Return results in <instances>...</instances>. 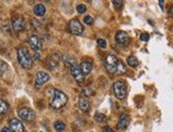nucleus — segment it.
<instances>
[{
  "label": "nucleus",
  "mask_w": 173,
  "mask_h": 132,
  "mask_svg": "<svg viewBox=\"0 0 173 132\" xmlns=\"http://www.w3.org/2000/svg\"><path fill=\"white\" fill-rule=\"evenodd\" d=\"M94 119H96L97 122H99V123H104V122H106V120H107V117L105 116L103 113H99V112L96 113V115H94Z\"/></svg>",
  "instance_id": "obj_20"
},
{
  "label": "nucleus",
  "mask_w": 173,
  "mask_h": 132,
  "mask_svg": "<svg viewBox=\"0 0 173 132\" xmlns=\"http://www.w3.org/2000/svg\"><path fill=\"white\" fill-rule=\"evenodd\" d=\"M33 13L35 14L36 16H38V17H41V16L45 15L46 8L43 6V4H36V6H34V9H33Z\"/></svg>",
  "instance_id": "obj_16"
},
{
  "label": "nucleus",
  "mask_w": 173,
  "mask_h": 132,
  "mask_svg": "<svg viewBox=\"0 0 173 132\" xmlns=\"http://www.w3.org/2000/svg\"><path fill=\"white\" fill-rule=\"evenodd\" d=\"M67 101H68V97L65 93L59 90H53L50 97V105L54 109H61L65 107Z\"/></svg>",
  "instance_id": "obj_2"
},
{
  "label": "nucleus",
  "mask_w": 173,
  "mask_h": 132,
  "mask_svg": "<svg viewBox=\"0 0 173 132\" xmlns=\"http://www.w3.org/2000/svg\"><path fill=\"white\" fill-rule=\"evenodd\" d=\"M80 69L84 75H88L91 72V70H93V64L90 61H88V60H83L80 64Z\"/></svg>",
  "instance_id": "obj_14"
},
{
  "label": "nucleus",
  "mask_w": 173,
  "mask_h": 132,
  "mask_svg": "<svg viewBox=\"0 0 173 132\" xmlns=\"http://www.w3.org/2000/svg\"><path fill=\"white\" fill-rule=\"evenodd\" d=\"M79 108L83 111V112H87V111H89L90 104H89L88 99L85 98V97H80L79 98Z\"/></svg>",
  "instance_id": "obj_15"
},
{
  "label": "nucleus",
  "mask_w": 173,
  "mask_h": 132,
  "mask_svg": "<svg viewBox=\"0 0 173 132\" xmlns=\"http://www.w3.org/2000/svg\"><path fill=\"white\" fill-rule=\"evenodd\" d=\"M140 38H141V40H144V41H148L150 38V35L148 33H142L141 36H140Z\"/></svg>",
  "instance_id": "obj_26"
},
{
  "label": "nucleus",
  "mask_w": 173,
  "mask_h": 132,
  "mask_svg": "<svg viewBox=\"0 0 173 132\" xmlns=\"http://www.w3.org/2000/svg\"><path fill=\"white\" fill-rule=\"evenodd\" d=\"M97 43H98L99 47L102 48V49H104L106 47V41H105L104 39H98V40H97Z\"/></svg>",
  "instance_id": "obj_25"
},
{
  "label": "nucleus",
  "mask_w": 173,
  "mask_h": 132,
  "mask_svg": "<svg viewBox=\"0 0 173 132\" xmlns=\"http://www.w3.org/2000/svg\"><path fill=\"white\" fill-rule=\"evenodd\" d=\"M105 67H106L107 71L112 74H117V75H121L126 72V68L124 64L115 54H108L106 59H105Z\"/></svg>",
  "instance_id": "obj_1"
},
{
  "label": "nucleus",
  "mask_w": 173,
  "mask_h": 132,
  "mask_svg": "<svg viewBox=\"0 0 173 132\" xmlns=\"http://www.w3.org/2000/svg\"><path fill=\"white\" fill-rule=\"evenodd\" d=\"M49 75H48L46 72H38L36 74V77H35V87L37 89H40V86H43L45 82H47L49 80Z\"/></svg>",
  "instance_id": "obj_11"
},
{
  "label": "nucleus",
  "mask_w": 173,
  "mask_h": 132,
  "mask_svg": "<svg viewBox=\"0 0 173 132\" xmlns=\"http://www.w3.org/2000/svg\"><path fill=\"white\" fill-rule=\"evenodd\" d=\"M54 128L57 132H62L65 129V124L62 120H57V122L54 123Z\"/></svg>",
  "instance_id": "obj_19"
},
{
  "label": "nucleus",
  "mask_w": 173,
  "mask_h": 132,
  "mask_svg": "<svg viewBox=\"0 0 173 132\" xmlns=\"http://www.w3.org/2000/svg\"><path fill=\"white\" fill-rule=\"evenodd\" d=\"M12 28L14 31H16V32H19V31H21V30H24V28H25L24 17H21V16H16V17H14L13 21H12Z\"/></svg>",
  "instance_id": "obj_12"
},
{
  "label": "nucleus",
  "mask_w": 173,
  "mask_h": 132,
  "mask_svg": "<svg viewBox=\"0 0 173 132\" xmlns=\"http://www.w3.org/2000/svg\"><path fill=\"white\" fill-rule=\"evenodd\" d=\"M28 43L31 46V48L33 49L34 51H40L41 48H43V43H41V40L38 36L36 35H31L28 38Z\"/></svg>",
  "instance_id": "obj_9"
},
{
  "label": "nucleus",
  "mask_w": 173,
  "mask_h": 132,
  "mask_svg": "<svg viewBox=\"0 0 173 132\" xmlns=\"http://www.w3.org/2000/svg\"><path fill=\"white\" fill-rule=\"evenodd\" d=\"M40 55L38 54L37 52L35 53V54H34V59H40Z\"/></svg>",
  "instance_id": "obj_28"
},
{
  "label": "nucleus",
  "mask_w": 173,
  "mask_h": 132,
  "mask_svg": "<svg viewBox=\"0 0 173 132\" xmlns=\"http://www.w3.org/2000/svg\"><path fill=\"white\" fill-rule=\"evenodd\" d=\"M9 110V105L6 101H0V114H6Z\"/></svg>",
  "instance_id": "obj_18"
},
{
  "label": "nucleus",
  "mask_w": 173,
  "mask_h": 132,
  "mask_svg": "<svg viewBox=\"0 0 173 132\" xmlns=\"http://www.w3.org/2000/svg\"><path fill=\"white\" fill-rule=\"evenodd\" d=\"M18 114H19V117L25 122L31 123L35 119V113H34L33 110L29 108H21L18 111Z\"/></svg>",
  "instance_id": "obj_6"
},
{
  "label": "nucleus",
  "mask_w": 173,
  "mask_h": 132,
  "mask_svg": "<svg viewBox=\"0 0 173 132\" xmlns=\"http://www.w3.org/2000/svg\"><path fill=\"white\" fill-rule=\"evenodd\" d=\"M68 29H69V31H70L71 34L77 35V36L82 35L83 32H84V28H83L82 24H81L78 19H75H75H71L70 21H69Z\"/></svg>",
  "instance_id": "obj_4"
},
{
  "label": "nucleus",
  "mask_w": 173,
  "mask_h": 132,
  "mask_svg": "<svg viewBox=\"0 0 173 132\" xmlns=\"http://www.w3.org/2000/svg\"><path fill=\"white\" fill-rule=\"evenodd\" d=\"M83 20H84V24H86L88 25L94 24V19H93V17H91V16H85Z\"/></svg>",
  "instance_id": "obj_22"
},
{
  "label": "nucleus",
  "mask_w": 173,
  "mask_h": 132,
  "mask_svg": "<svg viewBox=\"0 0 173 132\" xmlns=\"http://www.w3.org/2000/svg\"><path fill=\"white\" fill-rule=\"evenodd\" d=\"M77 11H78V13H80V14L85 13L86 12V6H85L84 4H79V6H77Z\"/></svg>",
  "instance_id": "obj_24"
},
{
  "label": "nucleus",
  "mask_w": 173,
  "mask_h": 132,
  "mask_svg": "<svg viewBox=\"0 0 173 132\" xmlns=\"http://www.w3.org/2000/svg\"><path fill=\"white\" fill-rule=\"evenodd\" d=\"M113 91L118 99H123L126 95V88L123 82H116L113 85Z\"/></svg>",
  "instance_id": "obj_5"
},
{
  "label": "nucleus",
  "mask_w": 173,
  "mask_h": 132,
  "mask_svg": "<svg viewBox=\"0 0 173 132\" xmlns=\"http://www.w3.org/2000/svg\"><path fill=\"white\" fill-rule=\"evenodd\" d=\"M1 132H11V130L9 128H6V127H4V128L1 129Z\"/></svg>",
  "instance_id": "obj_29"
},
{
  "label": "nucleus",
  "mask_w": 173,
  "mask_h": 132,
  "mask_svg": "<svg viewBox=\"0 0 173 132\" xmlns=\"http://www.w3.org/2000/svg\"><path fill=\"white\" fill-rule=\"evenodd\" d=\"M17 57H18L19 64H21L25 69H31L32 64H33V59H32L29 51H28L26 48H22V47L18 48Z\"/></svg>",
  "instance_id": "obj_3"
},
{
  "label": "nucleus",
  "mask_w": 173,
  "mask_h": 132,
  "mask_svg": "<svg viewBox=\"0 0 173 132\" xmlns=\"http://www.w3.org/2000/svg\"><path fill=\"white\" fill-rule=\"evenodd\" d=\"M115 39H116L117 45L120 46V47H122V48L128 47V46L130 45V41H131L130 37H129V35H128V33H126V32H124V31L117 32Z\"/></svg>",
  "instance_id": "obj_7"
},
{
  "label": "nucleus",
  "mask_w": 173,
  "mask_h": 132,
  "mask_svg": "<svg viewBox=\"0 0 173 132\" xmlns=\"http://www.w3.org/2000/svg\"><path fill=\"white\" fill-rule=\"evenodd\" d=\"M126 62H128V64L129 66H131V67H133V68H136V67L139 64V61H138V59L136 58L135 56H129L128 57V59H126Z\"/></svg>",
  "instance_id": "obj_17"
},
{
  "label": "nucleus",
  "mask_w": 173,
  "mask_h": 132,
  "mask_svg": "<svg viewBox=\"0 0 173 132\" xmlns=\"http://www.w3.org/2000/svg\"><path fill=\"white\" fill-rule=\"evenodd\" d=\"M103 130H104V132H110V127H104Z\"/></svg>",
  "instance_id": "obj_30"
},
{
  "label": "nucleus",
  "mask_w": 173,
  "mask_h": 132,
  "mask_svg": "<svg viewBox=\"0 0 173 132\" xmlns=\"http://www.w3.org/2000/svg\"><path fill=\"white\" fill-rule=\"evenodd\" d=\"M129 123H130L129 116L125 113H122L119 117V123L117 124V129H118V130H124V129L129 126Z\"/></svg>",
  "instance_id": "obj_13"
},
{
  "label": "nucleus",
  "mask_w": 173,
  "mask_h": 132,
  "mask_svg": "<svg viewBox=\"0 0 173 132\" xmlns=\"http://www.w3.org/2000/svg\"><path fill=\"white\" fill-rule=\"evenodd\" d=\"M11 132H25V127L22 123L17 119H12L10 120Z\"/></svg>",
  "instance_id": "obj_10"
},
{
  "label": "nucleus",
  "mask_w": 173,
  "mask_h": 132,
  "mask_svg": "<svg viewBox=\"0 0 173 132\" xmlns=\"http://www.w3.org/2000/svg\"><path fill=\"white\" fill-rule=\"evenodd\" d=\"M82 93H83V95L88 96V95H90V94H94V91H93V89H91V88L86 87V88H84V90L82 91Z\"/></svg>",
  "instance_id": "obj_21"
},
{
  "label": "nucleus",
  "mask_w": 173,
  "mask_h": 132,
  "mask_svg": "<svg viewBox=\"0 0 173 132\" xmlns=\"http://www.w3.org/2000/svg\"><path fill=\"white\" fill-rule=\"evenodd\" d=\"M70 72H71V75L73 76V78H75L78 84L84 82V74L82 73L80 67L78 66L77 64H73L72 66L70 67Z\"/></svg>",
  "instance_id": "obj_8"
},
{
  "label": "nucleus",
  "mask_w": 173,
  "mask_h": 132,
  "mask_svg": "<svg viewBox=\"0 0 173 132\" xmlns=\"http://www.w3.org/2000/svg\"><path fill=\"white\" fill-rule=\"evenodd\" d=\"M113 3H114L116 9H121L122 6H123V1H122V0H114Z\"/></svg>",
  "instance_id": "obj_23"
},
{
  "label": "nucleus",
  "mask_w": 173,
  "mask_h": 132,
  "mask_svg": "<svg viewBox=\"0 0 173 132\" xmlns=\"http://www.w3.org/2000/svg\"><path fill=\"white\" fill-rule=\"evenodd\" d=\"M168 14H169L170 17L173 18V6H171V8H169V10H168Z\"/></svg>",
  "instance_id": "obj_27"
}]
</instances>
